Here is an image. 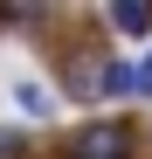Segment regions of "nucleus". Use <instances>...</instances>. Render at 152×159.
I'll use <instances>...</instances> for the list:
<instances>
[{"label":"nucleus","mask_w":152,"mask_h":159,"mask_svg":"<svg viewBox=\"0 0 152 159\" xmlns=\"http://www.w3.org/2000/svg\"><path fill=\"white\" fill-rule=\"evenodd\" d=\"M69 159H138V139L124 118H104V125H83L69 139Z\"/></svg>","instance_id":"obj_1"},{"label":"nucleus","mask_w":152,"mask_h":159,"mask_svg":"<svg viewBox=\"0 0 152 159\" xmlns=\"http://www.w3.org/2000/svg\"><path fill=\"white\" fill-rule=\"evenodd\" d=\"M104 21H111L118 35H132V42H138V35H152V7H138V0H118Z\"/></svg>","instance_id":"obj_2"},{"label":"nucleus","mask_w":152,"mask_h":159,"mask_svg":"<svg viewBox=\"0 0 152 159\" xmlns=\"http://www.w3.org/2000/svg\"><path fill=\"white\" fill-rule=\"evenodd\" d=\"M97 97H132V62H118V56L97 62Z\"/></svg>","instance_id":"obj_3"},{"label":"nucleus","mask_w":152,"mask_h":159,"mask_svg":"<svg viewBox=\"0 0 152 159\" xmlns=\"http://www.w3.org/2000/svg\"><path fill=\"white\" fill-rule=\"evenodd\" d=\"M14 104H21V118H56V97L42 83H14Z\"/></svg>","instance_id":"obj_4"},{"label":"nucleus","mask_w":152,"mask_h":159,"mask_svg":"<svg viewBox=\"0 0 152 159\" xmlns=\"http://www.w3.org/2000/svg\"><path fill=\"white\" fill-rule=\"evenodd\" d=\"M132 97H152V48L132 62Z\"/></svg>","instance_id":"obj_5"},{"label":"nucleus","mask_w":152,"mask_h":159,"mask_svg":"<svg viewBox=\"0 0 152 159\" xmlns=\"http://www.w3.org/2000/svg\"><path fill=\"white\" fill-rule=\"evenodd\" d=\"M28 145H21V131H0V159H21Z\"/></svg>","instance_id":"obj_6"}]
</instances>
